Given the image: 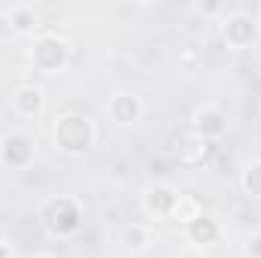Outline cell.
<instances>
[{
	"label": "cell",
	"mask_w": 261,
	"mask_h": 258,
	"mask_svg": "<svg viewBox=\"0 0 261 258\" xmlns=\"http://www.w3.org/2000/svg\"><path fill=\"white\" fill-rule=\"evenodd\" d=\"M52 137H55V146L58 152H64L70 158H79L85 152H91L94 140H97V128L88 116L82 113H64L55 119V128H52Z\"/></svg>",
	"instance_id": "6da1fadb"
},
{
	"label": "cell",
	"mask_w": 261,
	"mask_h": 258,
	"mask_svg": "<svg viewBox=\"0 0 261 258\" xmlns=\"http://www.w3.org/2000/svg\"><path fill=\"white\" fill-rule=\"evenodd\" d=\"M40 225L52 234V237H73L82 228V207L76 197H49L40 210Z\"/></svg>",
	"instance_id": "7a4b0ae2"
},
{
	"label": "cell",
	"mask_w": 261,
	"mask_h": 258,
	"mask_svg": "<svg viewBox=\"0 0 261 258\" xmlns=\"http://www.w3.org/2000/svg\"><path fill=\"white\" fill-rule=\"evenodd\" d=\"M70 55H73V46L67 43L64 37L58 34H40L34 40V49H31V64L37 67L40 73H58L70 64Z\"/></svg>",
	"instance_id": "3957f363"
},
{
	"label": "cell",
	"mask_w": 261,
	"mask_h": 258,
	"mask_svg": "<svg viewBox=\"0 0 261 258\" xmlns=\"http://www.w3.org/2000/svg\"><path fill=\"white\" fill-rule=\"evenodd\" d=\"M222 40L231 49H249L258 40V18L252 12H243V9L228 12L222 21Z\"/></svg>",
	"instance_id": "277c9868"
},
{
	"label": "cell",
	"mask_w": 261,
	"mask_h": 258,
	"mask_svg": "<svg viewBox=\"0 0 261 258\" xmlns=\"http://www.w3.org/2000/svg\"><path fill=\"white\" fill-rule=\"evenodd\" d=\"M219 152V146L213 143V140H206V137H200L197 131H179L176 137H173V155L179 158V164H203V161H210L213 155Z\"/></svg>",
	"instance_id": "5b68a950"
},
{
	"label": "cell",
	"mask_w": 261,
	"mask_h": 258,
	"mask_svg": "<svg viewBox=\"0 0 261 258\" xmlns=\"http://www.w3.org/2000/svg\"><path fill=\"white\" fill-rule=\"evenodd\" d=\"M34 155H37V143H34V137H28L21 131H12L0 140V161L12 170H24L34 161Z\"/></svg>",
	"instance_id": "8992f818"
},
{
	"label": "cell",
	"mask_w": 261,
	"mask_h": 258,
	"mask_svg": "<svg viewBox=\"0 0 261 258\" xmlns=\"http://www.w3.org/2000/svg\"><path fill=\"white\" fill-rule=\"evenodd\" d=\"M107 116L113 125L119 128H130L143 119V100L134 94V91H116L107 104Z\"/></svg>",
	"instance_id": "52a82bcc"
},
{
	"label": "cell",
	"mask_w": 261,
	"mask_h": 258,
	"mask_svg": "<svg viewBox=\"0 0 261 258\" xmlns=\"http://www.w3.org/2000/svg\"><path fill=\"white\" fill-rule=\"evenodd\" d=\"M192 131H197L200 137H206V140H219L225 131H228V116H225V110H219V107H197L195 116H192Z\"/></svg>",
	"instance_id": "ba28073f"
},
{
	"label": "cell",
	"mask_w": 261,
	"mask_h": 258,
	"mask_svg": "<svg viewBox=\"0 0 261 258\" xmlns=\"http://www.w3.org/2000/svg\"><path fill=\"white\" fill-rule=\"evenodd\" d=\"M176 203H179V192L170 189V186H152L143 194V210L155 219H170Z\"/></svg>",
	"instance_id": "9c48e42d"
},
{
	"label": "cell",
	"mask_w": 261,
	"mask_h": 258,
	"mask_svg": "<svg viewBox=\"0 0 261 258\" xmlns=\"http://www.w3.org/2000/svg\"><path fill=\"white\" fill-rule=\"evenodd\" d=\"M12 107H15L18 116L34 119V116L43 113V107H46V94H43L40 85H18V88L12 91Z\"/></svg>",
	"instance_id": "30bf717a"
},
{
	"label": "cell",
	"mask_w": 261,
	"mask_h": 258,
	"mask_svg": "<svg viewBox=\"0 0 261 258\" xmlns=\"http://www.w3.org/2000/svg\"><path fill=\"white\" fill-rule=\"evenodd\" d=\"M186 234H189V240H192L195 246H210V243L219 240L222 225H219V219H213L210 213H200L197 219H192V222L186 225Z\"/></svg>",
	"instance_id": "8fae6325"
},
{
	"label": "cell",
	"mask_w": 261,
	"mask_h": 258,
	"mask_svg": "<svg viewBox=\"0 0 261 258\" xmlns=\"http://www.w3.org/2000/svg\"><path fill=\"white\" fill-rule=\"evenodd\" d=\"M6 15H9L12 34L24 37V34H34V31H37V12H34V6H28V3H15V6L6 9Z\"/></svg>",
	"instance_id": "7c38bea8"
},
{
	"label": "cell",
	"mask_w": 261,
	"mask_h": 258,
	"mask_svg": "<svg viewBox=\"0 0 261 258\" xmlns=\"http://www.w3.org/2000/svg\"><path fill=\"white\" fill-rule=\"evenodd\" d=\"M203 210H200V203H197V197L192 194H179V203H176V210H173V222H179V225H189L192 219H197Z\"/></svg>",
	"instance_id": "4fadbf2b"
},
{
	"label": "cell",
	"mask_w": 261,
	"mask_h": 258,
	"mask_svg": "<svg viewBox=\"0 0 261 258\" xmlns=\"http://www.w3.org/2000/svg\"><path fill=\"white\" fill-rule=\"evenodd\" d=\"M122 243L128 246L130 252H143V249L149 246V231H146L143 225H128V228L122 231Z\"/></svg>",
	"instance_id": "5bb4252c"
},
{
	"label": "cell",
	"mask_w": 261,
	"mask_h": 258,
	"mask_svg": "<svg viewBox=\"0 0 261 258\" xmlns=\"http://www.w3.org/2000/svg\"><path fill=\"white\" fill-rule=\"evenodd\" d=\"M240 186H243V192L249 194V197H258L261 200V161H252V164L243 170Z\"/></svg>",
	"instance_id": "9a60e30c"
},
{
	"label": "cell",
	"mask_w": 261,
	"mask_h": 258,
	"mask_svg": "<svg viewBox=\"0 0 261 258\" xmlns=\"http://www.w3.org/2000/svg\"><path fill=\"white\" fill-rule=\"evenodd\" d=\"M195 9L200 15H216V12H222V3L219 0H210V3H195Z\"/></svg>",
	"instance_id": "2e32d148"
},
{
	"label": "cell",
	"mask_w": 261,
	"mask_h": 258,
	"mask_svg": "<svg viewBox=\"0 0 261 258\" xmlns=\"http://www.w3.org/2000/svg\"><path fill=\"white\" fill-rule=\"evenodd\" d=\"M3 37H15V34H12V24H9L6 9H0V40H3Z\"/></svg>",
	"instance_id": "e0dca14e"
},
{
	"label": "cell",
	"mask_w": 261,
	"mask_h": 258,
	"mask_svg": "<svg viewBox=\"0 0 261 258\" xmlns=\"http://www.w3.org/2000/svg\"><path fill=\"white\" fill-rule=\"evenodd\" d=\"M246 252H249V258H261V234H255V237L249 240V246H246Z\"/></svg>",
	"instance_id": "ac0fdd59"
},
{
	"label": "cell",
	"mask_w": 261,
	"mask_h": 258,
	"mask_svg": "<svg viewBox=\"0 0 261 258\" xmlns=\"http://www.w3.org/2000/svg\"><path fill=\"white\" fill-rule=\"evenodd\" d=\"M0 258H12V249H9V243H6V240L0 243Z\"/></svg>",
	"instance_id": "d6986e66"
},
{
	"label": "cell",
	"mask_w": 261,
	"mask_h": 258,
	"mask_svg": "<svg viewBox=\"0 0 261 258\" xmlns=\"http://www.w3.org/2000/svg\"><path fill=\"white\" fill-rule=\"evenodd\" d=\"M182 258H203V255H197V252H192V255H182Z\"/></svg>",
	"instance_id": "ffe728a7"
},
{
	"label": "cell",
	"mask_w": 261,
	"mask_h": 258,
	"mask_svg": "<svg viewBox=\"0 0 261 258\" xmlns=\"http://www.w3.org/2000/svg\"><path fill=\"white\" fill-rule=\"evenodd\" d=\"M37 258H55V255H49V252H43V255H37Z\"/></svg>",
	"instance_id": "44dd1931"
},
{
	"label": "cell",
	"mask_w": 261,
	"mask_h": 258,
	"mask_svg": "<svg viewBox=\"0 0 261 258\" xmlns=\"http://www.w3.org/2000/svg\"><path fill=\"white\" fill-rule=\"evenodd\" d=\"M0 234H3V225H0ZM0 243H3V237H0Z\"/></svg>",
	"instance_id": "7402d4cb"
}]
</instances>
